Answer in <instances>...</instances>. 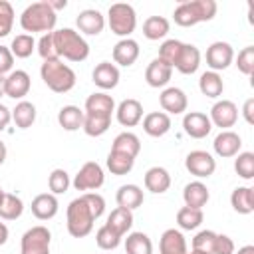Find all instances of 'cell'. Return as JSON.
<instances>
[{
	"label": "cell",
	"mask_w": 254,
	"mask_h": 254,
	"mask_svg": "<svg viewBox=\"0 0 254 254\" xmlns=\"http://www.w3.org/2000/svg\"><path fill=\"white\" fill-rule=\"evenodd\" d=\"M105 212V198L99 192H83L67 204L65 226L73 238H83L93 230V222Z\"/></svg>",
	"instance_id": "6da1fadb"
},
{
	"label": "cell",
	"mask_w": 254,
	"mask_h": 254,
	"mask_svg": "<svg viewBox=\"0 0 254 254\" xmlns=\"http://www.w3.org/2000/svg\"><path fill=\"white\" fill-rule=\"evenodd\" d=\"M115 113V101L105 91H95L83 105V131L89 137H101L111 127V115Z\"/></svg>",
	"instance_id": "7a4b0ae2"
},
{
	"label": "cell",
	"mask_w": 254,
	"mask_h": 254,
	"mask_svg": "<svg viewBox=\"0 0 254 254\" xmlns=\"http://www.w3.org/2000/svg\"><path fill=\"white\" fill-rule=\"evenodd\" d=\"M56 22H58V14L52 10L48 0L32 2L20 14V26L24 32H30V36L34 32H42V34L54 32Z\"/></svg>",
	"instance_id": "3957f363"
},
{
	"label": "cell",
	"mask_w": 254,
	"mask_h": 254,
	"mask_svg": "<svg viewBox=\"0 0 254 254\" xmlns=\"http://www.w3.org/2000/svg\"><path fill=\"white\" fill-rule=\"evenodd\" d=\"M54 36V46L58 52V58L67 60V62H83L89 56V44L85 38L71 30V28H60L52 32Z\"/></svg>",
	"instance_id": "277c9868"
},
{
	"label": "cell",
	"mask_w": 254,
	"mask_h": 254,
	"mask_svg": "<svg viewBox=\"0 0 254 254\" xmlns=\"http://www.w3.org/2000/svg\"><path fill=\"white\" fill-rule=\"evenodd\" d=\"M216 2L214 0H181L173 12L175 24L189 28L200 22H210L216 16Z\"/></svg>",
	"instance_id": "5b68a950"
},
{
	"label": "cell",
	"mask_w": 254,
	"mask_h": 254,
	"mask_svg": "<svg viewBox=\"0 0 254 254\" xmlns=\"http://www.w3.org/2000/svg\"><path fill=\"white\" fill-rule=\"evenodd\" d=\"M40 77L54 93H67L75 87V81H77L75 71L62 60L44 62L40 65Z\"/></svg>",
	"instance_id": "8992f818"
},
{
	"label": "cell",
	"mask_w": 254,
	"mask_h": 254,
	"mask_svg": "<svg viewBox=\"0 0 254 254\" xmlns=\"http://www.w3.org/2000/svg\"><path fill=\"white\" fill-rule=\"evenodd\" d=\"M107 24H109L111 32L115 36H119L121 40L123 38H129L135 32V28H137L135 8L131 4H125V2L111 4L109 10H107Z\"/></svg>",
	"instance_id": "52a82bcc"
},
{
	"label": "cell",
	"mask_w": 254,
	"mask_h": 254,
	"mask_svg": "<svg viewBox=\"0 0 254 254\" xmlns=\"http://www.w3.org/2000/svg\"><path fill=\"white\" fill-rule=\"evenodd\" d=\"M52 232L44 224H36L22 234L20 254H50Z\"/></svg>",
	"instance_id": "ba28073f"
},
{
	"label": "cell",
	"mask_w": 254,
	"mask_h": 254,
	"mask_svg": "<svg viewBox=\"0 0 254 254\" xmlns=\"http://www.w3.org/2000/svg\"><path fill=\"white\" fill-rule=\"evenodd\" d=\"M105 183V175L99 163L95 161H87L81 165V169L75 173L71 187L75 190H83V192H95L97 189H101Z\"/></svg>",
	"instance_id": "9c48e42d"
},
{
	"label": "cell",
	"mask_w": 254,
	"mask_h": 254,
	"mask_svg": "<svg viewBox=\"0 0 254 254\" xmlns=\"http://www.w3.org/2000/svg\"><path fill=\"white\" fill-rule=\"evenodd\" d=\"M185 167L187 171L196 177V179H208L216 171V161L208 151L194 149L185 157Z\"/></svg>",
	"instance_id": "30bf717a"
},
{
	"label": "cell",
	"mask_w": 254,
	"mask_h": 254,
	"mask_svg": "<svg viewBox=\"0 0 254 254\" xmlns=\"http://www.w3.org/2000/svg\"><path fill=\"white\" fill-rule=\"evenodd\" d=\"M234 62V50L228 42H212L206 48V65L210 67V71H222L226 69L230 64Z\"/></svg>",
	"instance_id": "8fae6325"
},
{
	"label": "cell",
	"mask_w": 254,
	"mask_h": 254,
	"mask_svg": "<svg viewBox=\"0 0 254 254\" xmlns=\"http://www.w3.org/2000/svg\"><path fill=\"white\" fill-rule=\"evenodd\" d=\"M208 119H210V123L214 127H220L222 131H226V129H230L236 123V119H238V107L230 99H220V101H216L210 107Z\"/></svg>",
	"instance_id": "7c38bea8"
},
{
	"label": "cell",
	"mask_w": 254,
	"mask_h": 254,
	"mask_svg": "<svg viewBox=\"0 0 254 254\" xmlns=\"http://www.w3.org/2000/svg\"><path fill=\"white\" fill-rule=\"evenodd\" d=\"M32 87V79L30 73L24 69H12L6 75V83H4V95L12 97V99H24L30 93Z\"/></svg>",
	"instance_id": "4fadbf2b"
},
{
	"label": "cell",
	"mask_w": 254,
	"mask_h": 254,
	"mask_svg": "<svg viewBox=\"0 0 254 254\" xmlns=\"http://www.w3.org/2000/svg\"><path fill=\"white\" fill-rule=\"evenodd\" d=\"M183 129L192 139H204L212 131V123L202 111H187L183 117Z\"/></svg>",
	"instance_id": "5bb4252c"
},
{
	"label": "cell",
	"mask_w": 254,
	"mask_h": 254,
	"mask_svg": "<svg viewBox=\"0 0 254 254\" xmlns=\"http://www.w3.org/2000/svg\"><path fill=\"white\" fill-rule=\"evenodd\" d=\"M159 103L167 115H181L187 111L189 99L181 87H165L159 95Z\"/></svg>",
	"instance_id": "9a60e30c"
},
{
	"label": "cell",
	"mask_w": 254,
	"mask_h": 254,
	"mask_svg": "<svg viewBox=\"0 0 254 254\" xmlns=\"http://www.w3.org/2000/svg\"><path fill=\"white\" fill-rule=\"evenodd\" d=\"M75 26L79 30V34H85V36H97L103 32L105 28V16L95 10V8H85L77 14L75 18Z\"/></svg>",
	"instance_id": "2e32d148"
},
{
	"label": "cell",
	"mask_w": 254,
	"mask_h": 254,
	"mask_svg": "<svg viewBox=\"0 0 254 254\" xmlns=\"http://www.w3.org/2000/svg\"><path fill=\"white\" fill-rule=\"evenodd\" d=\"M119 67L111 62H99L93 71H91V79L93 83L101 89V91H107V89H115L117 83H119Z\"/></svg>",
	"instance_id": "e0dca14e"
},
{
	"label": "cell",
	"mask_w": 254,
	"mask_h": 254,
	"mask_svg": "<svg viewBox=\"0 0 254 254\" xmlns=\"http://www.w3.org/2000/svg\"><path fill=\"white\" fill-rule=\"evenodd\" d=\"M212 149H214V153H216L218 157H222V159L236 157V155L240 153V149H242V139H240L238 133L226 129V131H220V133L214 137Z\"/></svg>",
	"instance_id": "ac0fdd59"
},
{
	"label": "cell",
	"mask_w": 254,
	"mask_h": 254,
	"mask_svg": "<svg viewBox=\"0 0 254 254\" xmlns=\"http://www.w3.org/2000/svg\"><path fill=\"white\" fill-rule=\"evenodd\" d=\"M115 117H117V121L123 127H135V125H139L141 119H143V105H141V101H137L133 97L123 99L115 107Z\"/></svg>",
	"instance_id": "d6986e66"
},
{
	"label": "cell",
	"mask_w": 254,
	"mask_h": 254,
	"mask_svg": "<svg viewBox=\"0 0 254 254\" xmlns=\"http://www.w3.org/2000/svg\"><path fill=\"white\" fill-rule=\"evenodd\" d=\"M200 65V52L194 44H185L181 48V54L175 62V69L183 75H192Z\"/></svg>",
	"instance_id": "ffe728a7"
},
{
	"label": "cell",
	"mask_w": 254,
	"mask_h": 254,
	"mask_svg": "<svg viewBox=\"0 0 254 254\" xmlns=\"http://www.w3.org/2000/svg\"><path fill=\"white\" fill-rule=\"evenodd\" d=\"M139 44L133 40V38H123L119 40L115 46H113V62L117 65H123V67H129L137 62L139 58Z\"/></svg>",
	"instance_id": "44dd1931"
},
{
	"label": "cell",
	"mask_w": 254,
	"mask_h": 254,
	"mask_svg": "<svg viewBox=\"0 0 254 254\" xmlns=\"http://www.w3.org/2000/svg\"><path fill=\"white\" fill-rule=\"evenodd\" d=\"M210 198V192H208V187L202 183V181H192V183H187L185 189H183V200H185V206H190V208H200L206 206Z\"/></svg>",
	"instance_id": "7402d4cb"
},
{
	"label": "cell",
	"mask_w": 254,
	"mask_h": 254,
	"mask_svg": "<svg viewBox=\"0 0 254 254\" xmlns=\"http://www.w3.org/2000/svg\"><path fill=\"white\" fill-rule=\"evenodd\" d=\"M159 252L161 254H189V246H187L183 232L177 228H167L161 234Z\"/></svg>",
	"instance_id": "603a6c76"
},
{
	"label": "cell",
	"mask_w": 254,
	"mask_h": 254,
	"mask_svg": "<svg viewBox=\"0 0 254 254\" xmlns=\"http://www.w3.org/2000/svg\"><path fill=\"white\" fill-rule=\"evenodd\" d=\"M143 131L149 137H163L171 131V115L165 111H151L143 117Z\"/></svg>",
	"instance_id": "cb8c5ba5"
},
{
	"label": "cell",
	"mask_w": 254,
	"mask_h": 254,
	"mask_svg": "<svg viewBox=\"0 0 254 254\" xmlns=\"http://www.w3.org/2000/svg\"><path fill=\"white\" fill-rule=\"evenodd\" d=\"M58 198L56 194L52 192H42V194H36L34 200H32V214L38 218V220H50L58 214Z\"/></svg>",
	"instance_id": "d4e9b609"
},
{
	"label": "cell",
	"mask_w": 254,
	"mask_h": 254,
	"mask_svg": "<svg viewBox=\"0 0 254 254\" xmlns=\"http://www.w3.org/2000/svg\"><path fill=\"white\" fill-rule=\"evenodd\" d=\"M143 183H145L147 190H151L155 194H163L171 187V175L165 167H151V169H147Z\"/></svg>",
	"instance_id": "484cf974"
},
{
	"label": "cell",
	"mask_w": 254,
	"mask_h": 254,
	"mask_svg": "<svg viewBox=\"0 0 254 254\" xmlns=\"http://www.w3.org/2000/svg\"><path fill=\"white\" fill-rule=\"evenodd\" d=\"M171 75H173V67L161 62L159 58H155L145 69V81L151 87H165L171 81Z\"/></svg>",
	"instance_id": "4316f807"
},
{
	"label": "cell",
	"mask_w": 254,
	"mask_h": 254,
	"mask_svg": "<svg viewBox=\"0 0 254 254\" xmlns=\"http://www.w3.org/2000/svg\"><path fill=\"white\" fill-rule=\"evenodd\" d=\"M115 200H117V206L127 208V210H135L143 204L145 194H143V189L139 185H121L117 189Z\"/></svg>",
	"instance_id": "83f0119b"
},
{
	"label": "cell",
	"mask_w": 254,
	"mask_h": 254,
	"mask_svg": "<svg viewBox=\"0 0 254 254\" xmlns=\"http://www.w3.org/2000/svg\"><path fill=\"white\" fill-rule=\"evenodd\" d=\"M105 224H107L111 230H115V232L123 238L125 234H129V230H131V226H133V210H127V208L117 206V208H113V210L109 212Z\"/></svg>",
	"instance_id": "f1b7e54d"
},
{
	"label": "cell",
	"mask_w": 254,
	"mask_h": 254,
	"mask_svg": "<svg viewBox=\"0 0 254 254\" xmlns=\"http://www.w3.org/2000/svg\"><path fill=\"white\" fill-rule=\"evenodd\" d=\"M198 89L204 97H210V99H216L222 95L224 91V81H222V75L216 73V71H204L200 73V79H198Z\"/></svg>",
	"instance_id": "f546056e"
},
{
	"label": "cell",
	"mask_w": 254,
	"mask_h": 254,
	"mask_svg": "<svg viewBox=\"0 0 254 254\" xmlns=\"http://www.w3.org/2000/svg\"><path fill=\"white\" fill-rule=\"evenodd\" d=\"M36 115H38L36 105H34L32 101H26V99L18 101L16 107L12 109V121L16 123L18 129H28V127H32V125L36 123Z\"/></svg>",
	"instance_id": "4dcf8cb0"
},
{
	"label": "cell",
	"mask_w": 254,
	"mask_h": 254,
	"mask_svg": "<svg viewBox=\"0 0 254 254\" xmlns=\"http://www.w3.org/2000/svg\"><path fill=\"white\" fill-rule=\"evenodd\" d=\"M58 123L65 131H77L83 127V109L77 105H64L58 111Z\"/></svg>",
	"instance_id": "1f68e13d"
},
{
	"label": "cell",
	"mask_w": 254,
	"mask_h": 254,
	"mask_svg": "<svg viewBox=\"0 0 254 254\" xmlns=\"http://www.w3.org/2000/svg\"><path fill=\"white\" fill-rule=\"evenodd\" d=\"M230 204L238 214H250L254 210V189L236 187L230 194Z\"/></svg>",
	"instance_id": "d6a6232c"
},
{
	"label": "cell",
	"mask_w": 254,
	"mask_h": 254,
	"mask_svg": "<svg viewBox=\"0 0 254 254\" xmlns=\"http://www.w3.org/2000/svg\"><path fill=\"white\" fill-rule=\"evenodd\" d=\"M111 151H117V153H123V155H129L133 159H137L139 151H141V141L135 133L131 131H123L119 133L115 139H113V145H111Z\"/></svg>",
	"instance_id": "836d02e7"
},
{
	"label": "cell",
	"mask_w": 254,
	"mask_h": 254,
	"mask_svg": "<svg viewBox=\"0 0 254 254\" xmlns=\"http://www.w3.org/2000/svg\"><path fill=\"white\" fill-rule=\"evenodd\" d=\"M171 30V24L165 16H149L143 22V36L147 40H163Z\"/></svg>",
	"instance_id": "e575fe53"
},
{
	"label": "cell",
	"mask_w": 254,
	"mask_h": 254,
	"mask_svg": "<svg viewBox=\"0 0 254 254\" xmlns=\"http://www.w3.org/2000/svg\"><path fill=\"white\" fill-rule=\"evenodd\" d=\"M105 165H107V169L111 171V175L123 177V175H127V173H131V171H133L135 159H133V157H129V155L117 153V151H109Z\"/></svg>",
	"instance_id": "d590c367"
},
{
	"label": "cell",
	"mask_w": 254,
	"mask_h": 254,
	"mask_svg": "<svg viewBox=\"0 0 254 254\" xmlns=\"http://www.w3.org/2000/svg\"><path fill=\"white\" fill-rule=\"evenodd\" d=\"M204 220V214L200 208H190V206H181L177 210V224L183 230H196Z\"/></svg>",
	"instance_id": "8d00e7d4"
},
{
	"label": "cell",
	"mask_w": 254,
	"mask_h": 254,
	"mask_svg": "<svg viewBox=\"0 0 254 254\" xmlns=\"http://www.w3.org/2000/svg\"><path fill=\"white\" fill-rule=\"evenodd\" d=\"M127 254H153V242L145 232H129L125 238Z\"/></svg>",
	"instance_id": "74e56055"
},
{
	"label": "cell",
	"mask_w": 254,
	"mask_h": 254,
	"mask_svg": "<svg viewBox=\"0 0 254 254\" xmlns=\"http://www.w3.org/2000/svg\"><path fill=\"white\" fill-rule=\"evenodd\" d=\"M22 212H24L22 198L12 194V192H6L2 202H0V218L2 220H16L22 216Z\"/></svg>",
	"instance_id": "f35d334b"
},
{
	"label": "cell",
	"mask_w": 254,
	"mask_h": 254,
	"mask_svg": "<svg viewBox=\"0 0 254 254\" xmlns=\"http://www.w3.org/2000/svg\"><path fill=\"white\" fill-rule=\"evenodd\" d=\"M34 50H36V40H34V36H30V34H18V36L12 40V44H10L12 56H14V58H20V60L30 58Z\"/></svg>",
	"instance_id": "ab89813d"
},
{
	"label": "cell",
	"mask_w": 254,
	"mask_h": 254,
	"mask_svg": "<svg viewBox=\"0 0 254 254\" xmlns=\"http://www.w3.org/2000/svg\"><path fill=\"white\" fill-rule=\"evenodd\" d=\"M234 171L240 179L252 181L254 179V153L250 151H240L234 159Z\"/></svg>",
	"instance_id": "60d3db41"
},
{
	"label": "cell",
	"mask_w": 254,
	"mask_h": 254,
	"mask_svg": "<svg viewBox=\"0 0 254 254\" xmlns=\"http://www.w3.org/2000/svg\"><path fill=\"white\" fill-rule=\"evenodd\" d=\"M216 238L218 234L214 230H200L194 234L192 238V248L190 250H198L202 254H214V248H216Z\"/></svg>",
	"instance_id": "b9f144b4"
},
{
	"label": "cell",
	"mask_w": 254,
	"mask_h": 254,
	"mask_svg": "<svg viewBox=\"0 0 254 254\" xmlns=\"http://www.w3.org/2000/svg\"><path fill=\"white\" fill-rule=\"evenodd\" d=\"M181 48H183V42L181 40H175V38H171V40H165L163 44H161V48H159V60L161 62H165L167 65H171V67H175V62H177V58H179V54H181Z\"/></svg>",
	"instance_id": "7bdbcfd3"
},
{
	"label": "cell",
	"mask_w": 254,
	"mask_h": 254,
	"mask_svg": "<svg viewBox=\"0 0 254 254\" xmlns=\"http://www.w3.org/2000/svg\"><path fill=\"white\" fill-rule=\"evenodd\" d=\"M48 187H50L52 194H64V192H67V189L71 187L69 175L64 169H54L50 173V177H48Z\"/></svg>",
	"instance_id": "ee69618b"
},
{
	"label": "cell",
	"mask_w": 254,
	"mask_h": 254,
	"mask_svg": "<svg viewBox=\"0 0 254 254\" xmlns=\"http://www.w3.org/2000/svg\"><path fill=\"white\" fill-rule=\"evenodd\" d=\"M95 242H97V246H99L101 250H115V248L121 244V236H119L115 230H111L107 224H103V226L95 232Z\"/></svg>",
	"instance_id": "f6af8a7d"
},
{
	"label": "cell",
	"mask_w": 254,
	"mask_h": 254,
	"mask_svg": "<svg viewBox=\"0 0 254 254\" xmlns=\"http://www.w3.org/2000/svg\"><path fill=\"white\" fill-rule=\"evenodd\" d=\"M36 50H38V54H40V58H42L44 62H48V60H60V58H58V52H56V46H54V36H52V32L42 34V38H40L38 44H36Z\"/></svg>",
	"instance_id": "bcb514c9"
},
{
	"label": "cell",
	"mask_w": 254,
	"mask_h": 254,
	"mask_svg": "<svg viewBox=\"0 0 254 254\" xmlns=\"http://www.w3.org/2000/svg\"><path fill=\"white\" fill-rule=\"evenodd\" d=\"M236 67L244 75H252L254 71V46H246L236 56Z\"/></svg>",
	"instance_id": "7dc6e473"
},
{
	"label": "cell",
	"mask_w": 254,
	"mask_h": 254,
	"mask_svg": "<svg viewBox=\"0 0 254 254\" xmlns=\"http://www.w3.org/2000/svg\"><path fill=\"white\" fill-rule=\"evenodd\" d=\"M14 26V8L10 2L0 0V38H6Z\"/></svg>",
	"instance_id": "c3c4849f"
},
{
	"label": "cell",
	"mask_w": 254,
	"mask_h": 254,
	"mask_svg": "<svg viewBox=\"0 0 254 254\" xmlns=\"http://www.w3.org/2000/svg\"><path fill=\"white\" fill-rule=\"evenodd\" d=\"M14 65V56L8 46H0V75H6L12 71Z\"/></svg>",
	"instance_id": "681fc988"
},
{
	"label": "cell",
	"mask_w": 254,
	"mask_h": 254,
	"mask_svg": "<svg viewBox=\"0 0 254 254\" xmlns=\"http://www.w3.org/2000/svg\"><path fill=\"white\" fill-rule=\"evenodd\" d=\"M214 254H234V242H232V238L226 236V234H218Z\"/></svg>",
	"instance_id": "f907efd6"
},
{
	"label": "cell",
	"mask_w": 254,
	"mask_h": 254,
	"mask_svg": "<svg viewBox=\"0 0 254 254\" xmlns=\"http://www.w3.org/2000/svg\"><path fill=\"white\" fill-rule=\"evenodd\" d=\"M242 115H244V121H246L248 125L254 123V97H248V99L244 101V105H242Z\"/></svg>",
	"instance_id": "816d5d0a"
},
{
	"label": "cell",
	"mask_w": 254,
	"mask_h": 254,
	"mask_svg": "<svg viewBox=\"0 0 254 254\" xmlns=\"http://www.w3.org/2000/svg\"><path fill=\"white\" fill-rule=\"evenodd\" d=\"M10 121H12V111H10L6 105L0 103V131H4Z\"/></svg>",
	"instance_id": "f5cc1de1"
},
{
	"label": "cell",
	"mask_w": 254,
	"mask_h": 254,
	"mask_svg": "<svg viewBox=\"0 0 254 254\" xmlns=\"http://www.w3.org/2000/svg\"><path fill=\"white\" fill-rule=\"evenodd\" d=\"M50 2V6H52V10L58 14V10H64L65 6H67V2L65 0H48Z\"/></svg>",
	"instance_id": "db71d44e"
},
{
	"label": "cell",
	"mask_w": 254,
	"mask_h": 254,
	"mask_svg": "<svg viewBox=\"0 0 254 254\" xmlns=\"http://www.w3.org/2000/svg\"><path fill=\"white\" fill-rule=\"evenodd\" d=\"M6 240H8V226L4 222H0V246L6 244Z\"/></svg>",
	"instance_id": "11a10c76"
},
{
	"label": "cell",
	"mask_w": 254,
	"mask_h": 254,
	"mask_svg": "<svg viewBox=\"0 0 254 254\" xmlns=\"http://www.w3.org/2000/svg\"><path fill=\"white\" fill-rule=\"evenodd\" d=\"M6 155H8V149H6V143L0 139V165L6 161Z\"/></svg>",
	"instance_id": "9f6ffc18"
},
{
	"label": "cell",
	"mask_w": 254,
	"mask_h": 254,
	"mask_svg": "<svg viewBox=\"0 0 254 254\" xmlns=\"http://www.w3.org/2000/svg\"><path fill=\"white\" fill-rule=\"evenodd\" d=\"M236 254H254V246H252V244H246V246L238 248V252H236Z\"/></svg>",
	"instance_id": "6f0895ef"
},
{
	"label": "cell",
	"mask_w": 254,
	"mask_h": 254,
	"mask_svg": "<svg viewBox=\"0 0 254 254\" xmlns=\"http://www.w3.org/2000/svg\"><path fill=\"white\" fill-rule=\"evenodd\" d=\"M4 83H6V75H0V97L4 95Z\"/></svg>",
	"instance_id": "680465c9"
},
{
	"label": "cell",
	"mask_w": 254,
	"mask_h": 254,
	"mask_svg": "<svg viewBox=\"0 0 254 254\" xmlns=\"http://www.w3.org/2000/svg\"><path fill=\"white\" fill-rule=\"evenodd\" d=\"M4 194H6V192H4V190H2V187H0V202H2V198H4Z\"/></svg>",
	"instance_id": "91938a15"
},
{
	"label": "cell",
	"mask_w": 254,
	"mask_h": 254,
	"mask_svg": "<svg viewBox=\"0 0 254 254\" xmlns=\"http://www.w3.org/2000/svg\"><path fill=\"white\" fill-rule=\"evenodd\" d=\"M189 254H202V252H198V250H190Z\"/></svg>",
	"instance_id": "94428289"
}]
</instances>
